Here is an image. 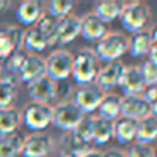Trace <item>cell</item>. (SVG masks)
Returning a JSON list of instances; mask_svg holds the SVG:
<instances>
[{"instance_id":"obj_23","label":"cell","mask_w":157,"mask_h":157,"mask_svg":"<svg viewBox=\"0 0 157 157\" xmlns=\"http://www.w3.org/2000/svg\"><path fill=\"white\" fill-rule=\"evenodd\" d=\"M120 105H122V96L118 95H105L103 100L100 101L98 105V113L100 118L110 120V122H115L117 118L120 117Z\"/></svg>"},{"instance_id":"obj_37","label":"cell","mask_w":157,"mask_h":157,"mask_svg":"<svg viewBox=\"0 0 157 157\" xmlns=\"http://www.w3.org/2000/svg\"><path fill=\"white\" fill-rule=\"evenodd\" d=\"M81 157H103V154L100 152V150H96V149H91V150H88V152H86L85 155H81Z\"/></svg>"},{"instance_id":"obj_1","label":"cell","mask_w":157,"mask_h":157,"mask_svg":"<svg viewBox=\"0 0 157 157\" xmlns=\"http://www.w3.org/2000/svg\"><path fill=\"white\" fill-rule=\"evenodd\" d=\"M128 51V39L120 32H106L93 49L96 59L105 63H115Z\"/></svg>"},{"instance_id":"obj_15","label":"cell","mask_w":157,"mask_h":157,"mask_svg":"<svg viewBox=\"0 0 157 157\" xmlns=\"http://www.w3.org/2000/svg\"><path fill=\"white\" fill-rule=\"evenodd\" d=\"M44 15V5L41 0H24L19 4L15 17L21 25H34Z\"/></svg>"},{"instance_id":"obj_3","label":"cell","mask_w":157,"mask_h":157,"mask_svg":"<svg viewBox=\"0 0 157 157\" xmlns=\"http://www.w3.org/2000/svg\"><path fill=\"white\" fill-rule=\"evenodd\" d=\"M149 17L150 10L144 2H128V4H123L118 19L125 31L135 34L139 31H144L145 24L149 22Z\"/></svg>"},{"instance_id":"obj_29","label":"cell","mask_w":157,"mask_h":157,"mask_svg":"<svg viewBox=\"0 0 157 157\" xmlns=\"http://www.w3.org/2000/svg\"><path fill=\"white\" fill-rule=\"evenodd\" d=\"M71 133L75 135V139L79 140V142L90 144L91 142V137H93V117L85 115L83 120L75 127V130H73Z\"/></svg>"},{"instance_id":"obj_13","label":"cell","mask_w":157,"mask_h":157,"mask_svg":"<svg viewBox=\"0 0 157 157\" xmlns=\"http://www.w3.org/2000/svg\"><path fill=\"white\" fill-rule=\"evenodd\" d=\"M123 69H125V64H123V63H120V61L106 63L103 68L98 69V75H96L95 85L98 86L101 91H105V90H113L115 86H118Z\"/></svg>"},{"instance_id":"obj_30","label":"cell","mask_w":157,"mask_h":157,"mask_svg":"<svg viewBox=\"0 0 157 157\" xmlns=\"http://www.w3.org/2000/svg\"><path fill=\"white\" fill-rule=\"evenodd\" d=\"M15 95H17V86L12 83L0 81V110L10 108V105L15 100Z\"/></svg>"},{"instance_id":"obj_6","label":"cell","mask_w":157,"mask_h":157,"mask_svg":"<svg viewBox=\"0 0 157 157\" xmlns=\"http://www.w3.org/2000/svg\"><path fill=\"white\" fill-rule=\"evenodd\" d=\"M24 125L32 132H42L51 125L52 106L42 103H29L24 110Z\"/></svg>"},{"instance_id":"obj_10","label":"cell","mask_w":157,"mask_h":157,"mask_svg":"<svg viewBox=\"0 0 157 157\" xmlns=\"http://www.w3.org/2000/svg\"><path fill=\"white\" fill-rule=\"evenodd\" d=\"M120 115L133 120V122H140V120H144L145 117L150 115V106L144 100L142 95L123 96L122 105H120Z\"/></svg>"},{"instance_id":"obj_14","label":"cell","mask_w":157,"mask_h":157,"mask_svg":"<svg viewBox=\"0 0 157 157\" xmlns=\"http://www.w3.org/2000/svg\"><path fill=\"white\" fill-rule=\"evenodd\" d=\"M79 31H81V19L79 17L68 15V17L61 19L58 24V29H56L54 44H59V46L69 44L79 36Z\"/></svg>"},{"instance_id":"obj_25","label":"cell","mask_w":157,"mask_h":157,"mask_svg":"<svg viewBox=\"0 0 157 157\" xmlns=\"http://www.w3.org/2000/svg\"><path fill=\"white\" fill-rule=\"evenodd\" d=\"M21 123V113L15 108H4L0 110V137L12 135L19 128Z\"/></svg>"},{"instance_id":"obj_31","label":"cell","mask_w":157,"mask_h":157,"mask_svg":"<svg viewBox=\"0 0 157 157\" xmlns=\"http://www.w3.org/2000/svg\"><path fill=\"white\" fill-rule=\"evenodd\" d=\"M140 68V73H142V78H144V83L145 86H155L157 85V66L152 64L150 61H145Z\"/></svg>"},{"instance_id":"obj_26","label":"cell","mask_w":157,"mask_h":157,"mask_svg":"<svg viewBox=\"0 0 157 157\" xmlns=\"http://www.w3.org/2000/svg\"><path fill=\"white\" fill-rule=\"evenodd\" d=\"M22 144L24 139L19 133L0 137V157H15L17 154H21Z\"/></svg>"},{"instance_id":"obj_9","label":"cell","mask_w":157,"mask_h":157,"mask_svg":"<svg viewBox=\"0 0 157 157\" xmlns=\"http://www.w3.org/2000/svg\"><path fill=\"white\" fill-rule=\"evenodd\" d=\"M24 31L17 25L0 27V61H5L15 51H21Z\"/></svg>"},{"instance_id":"obj_22","label":"cell","mask_w":157,"mask_h":157,"mask_svg":"<svg viewBox=\"0 0 157 157\" xmlns=\"http://www.w3.org/2000/svg\"><path fill=\"white\" fill-rule=\"evenodd\" d=\"M150 48H152V37H150V31L147 29L132 34V37L128 39V51L133 58L149 54Z\"/></svg>"},{"instance_id":"obj_12","label":"cell","mask_w":157,"mask_h":157,"mask_svg":"<svg viewBox=\"0 0 157 157\" xmlns=\"http://www.w3.org/2000/svg\"><path fill=\"white\" fill-rule=\"evenodd\" d=\"M27 93H29V98L32 100V103L49 105V101L56 96V83L44 75L42 78L29 83Z\"/></svg>"},{"instance_id":"obj_17","label":"cell","mask_w":157,"mask_h":157,"mask_svg":"<svg viewBox=\"0 0 157 157\" xmlns=\"http://www.w3.org/2000/svg\"><path fill=\"white\" fill-rule=\"evenodd\" d=\"M106 25L96 17L95 14H86L85 17L81 19V31H79V36L86 39V41H100L103 36L106 34Z\"/></svg>"},{"instance_id":"obj_4","label":"cell","mask_w":157,"mask_h":157,"mask_svg":"<svg viewBox=\"0 0 157 157\" xmlns=\"http://www.w3.org/2000/svg\"><path fill=\"white\" fill-rule=\"evenodd\" d=\"M83 113L78 106L73 103V100L68 101H61L52 108V120L51 123L59 130H64V132H73L75 127L78 125L83 120Z\"/></svg>"},{"instance_id":"obj_38","label":"cell","mask_w":157,"mask_h":157,"mask_svg":"<svg viewBox=\"0 0 157 157\" xmlns=\"http://www.w3.org/2000/svg\"><path fill=\"white\" fill-rule=\"evenodd\" d=\"M150 37H152V44L157 46V25L152 29V31H150Z\"/></svg>"},{"instance_id":"obj_28","label":"cell","mask_w":157,"mask_h":157,"mask_svg":"<svg viewBox=\"0 0 157 157\" xmlns=\"http://www.w3.org/2000/svg\"><path fill=\"white\" fill-rule=\"evenodd\" d=\"M58 24L59 21L56 17H52V15L49 14H44L41 19H39V22L36 25L39 27V31L42 32V34L48 37L49 41V46H54V39H56V29H58Z\"/></svg>"},{"instance_id":"obj_16","label":"cell","mask_w":157,"mask_h":157,"mask_svg":"<svg viewBox=\"0 0 157 157\" xmlns=\"http://www.w3.org/2000/svg\"><path fill=\"white\" fill-rule=\"evenodd\" d=\"M46 75V59H42L39 54H27L24 64L19 73V81L32 83L36 79L42 78Z\"/></svg>"},{"instance_id":"obj_32","label":"cell","mask_w":157,"mask_h":157,"mask_svg":"<svg viewBox=\"0 0 157 157\" xmlns=\"http://www.w3.org/2000/svg\"><path fill=\"white\" fill-rule=\"evenodd\" d=\"M125 157H154V149L145 144H133L130 145V149L127 150Z\"/></svg>"},{"instance_id":"obj_36","label":"cell","mask_w":157,"mask_h":157,"mask_svg":"<svg viewBox=\"0 0 157 157\" xmlns=\"http://www.w3.org/2000/svg\"><path fill=\"white\" fill-rule=\"evenodd\" d=\"M59 157H78L75 152H71L69 149H64V147H61V150H59Z\"/></svg>"},{"instance_id":"obj_5","label":"cell","mask_w":157,"mask_h":157,"mask_svg":"<svg viewBox=\"0 0 157 157\" xmlns=\"http://www.w3.org/2000/svg\"><path fill=\"white\" fill-rule=\"evenodd\" d=\"M73 71V54L66 49L54 51L46 59V76L52 81H64Z\"/></svg>"},{"instance_id":"obj_11","label":"cell","mask_w":157,"mask_h":157,"mask_svg":"<svg viewBox=\"0 0 157 157\" xmlns=\"http://www.w3.org/2000/svg\"><path fill=\"white\" fill-rule=\"evenodd\" d=\"M118 86L122 88V91L125 96L142 95L147 86H145V83H144V78H142V73H140L139 66H125Z\"/></svg>"},{"instance_id":"obj_40","label":"cell","mask_w":157,"mask_h":157,"mask_svg":"<svg viewBox=\"0 0 157 157\" xmlns=\"http://www.w3.org/2000/svg\"><path fill=\"white\" fill-rule=\"evenodd\" d=\"M154 157H157V149H155V150H154Z\"/></svg>"},{"instance_id":"obj_33","label":"cell","mask_w":157,"mask_h":157,"mask_svg":"<svg viewBox=\"0 0 157 157\" xmlns=\"http://www.w3.org/2000/svg\"><path fill=\"white\" fill-rule=\"evenodd\" d=\"M142 96L150 106V115L157 117V85L145 88V91L142 93Z\"/></svg>"},{"instance_id":"obj_18","label":"cell","mask_w":157,"mask_h":157,"mask_svg":"<svg viewBox=\"0 0 157 157\" xmlns=\"http://www.w3.org/2000/svg\"><path fill=\"white\" fill-rule=\"evenodd\" d=\"M22 48L27 52H32V54H37V52H42L46 48H49V41L41 31H39L37 25L27 29L24 32V39H22Z\"/></svg>"},{"instance_id":"obj_2","label":"cell","mask_w":157,"mask_h":157,"mask_svg":"<svg viewBox=\"0 0 157 157\" xmlns=\"http://www.w3.org/2000/svg\"><path fill=\"white\" fill-rule=\"evenodd\" d=\"M96 75H98V59L93 49H81L76 56H73L71 76L78 86L95 83Z\"/></svg>"},{"instance_id":"obj_39","label":"cell","mask_w":157,"mask_h":157,"mask_svg":"<svg viewBox=\"0 0 157 157\" xmlns=\"http://www.w3.org/2000/svg\"><path fill=\"white\" fill-rule=\"evenodd\" d=\"M9 5H10V4H9L7 0H0V12L5 10V9H9Z\"/></svg>"},{"instance_id":"obj_24","label":"cell","mask_w":157,"mask_h":157,"mask_svg":"<svg viewBox=\"0 0 157 157\" xmlns=\"http://www.w3.org/2000/svg\"><path fill=\"white\" fill-rule=\"evenodd\" d=\"M113 137V122L100 117H93V137L91 142L96 145H105L112 140Z\"/></svg>"},{"instance_id":"obj_35","label":"cell","mask_w":157,"mask_h":157,"mask_svg":"<svg viewBox=\"0 0 157 157\" xmlns=\"http://www.w3.org/2000/svg\"><path fill=\"white\" fill-rule=\"evenodd\" d=\"M103 157H125V152H122L118 149H112V150L103 154Z\"/></svg>"},{"instance_id":"obj_21","label":"cell","mask_w":157,"mask_h":157,"mask_svg":"<svg viewBox=\"0 0 157 157\" xmlns=\"http://www.w3.org/2000/svg\"><path fill=\"white\" fill-rule=\"evenodd\" d=\"M135 132H137V122L125 117H120L113 122V137L118 144H130L135 140Z\"/></svg>"},{"instance_id":"obj_27","label":"cell","mask_w":157,"mask_h":157,"mask_svg":"<svg viewBox=\"0 0 157 157\" xmlns=\"http://www.w3.org/2000/svg\"><path fill=\"white\" fill-rule=\"evenodd\" d=\"M73 9H75V2H69V0H51L48 4V14L56 17L58 21L71 15Z\"/></svg>"},{"instance_id":"obj_19","label":"cell","mask_w":157,"mask_h":157,"mask_svg":"<svg viewBox=\"0 0 157 157\" xmlns=\"http://www.w3.org/2000/svg\"><path fill=\"white\" fill-rule=\"evenodd\" d=\"M122 9L123 2H120V0H103L95 5L91 14H95L103 24H106V22H113L115 19H118Z\"/></svg>"},{"instance_id":"obj_7","label":"cell","mask_w":157,"mask_h":157,"mask_svg":"<svg viewBox=\"0 0 157 157\" xmlns=\"http://www.w3.org/2000/svg\"><path fill=\"white\" fill-rule=\"evenodd\" d=\"M105 93L95 85H85V86H78V90L75 91V98H73V103L81 110L83 115H90L93 113L96 108H98L100 101L103 100Z\"/></svg>"},{"instance_id":"obj_8","label":"cell","mask_w":157,"mask_h":157,"mask_svg":"<svg viewBox=\"0 0 157 157\" xmlns=\"http://www.w3.org/2000/svg\"><path fill=\"white\" fill-rule=\"evenodd\" d=\"M52 142L51 135L42 132H36L32 135H29L27 139H24L21 154L24 157H48L52 150Z\"/></svg>"},{"instance_id":"obj_20","label":"cell","mask_w":157,"mask_h":157,"mask_svg":"<svg viewBox=\"0 0 157 157\" xmlns=\"http://www.w3.org/2000/svg\"><path fill=\"white\" fill-rule=\"evenodd\" d=\"M137 144H149L157 140V117L149 115L144 120L137 122V132H135Z\"/></svg>"},{"instance_id":"obj_34","label":"cell","mask_w":157,"mask_h":157,"mask_svg":"<svg viewBox=\"0 0 157 157\" xmlns=\"http://www.w3.org/2000/svg\"><path fill=\"white\" fill-rule=\"evenodd\" d=\"M149 59L147 61H150L152 64H155L157 66V46L155 44H152V48H150V51H149Z\"/></svg>"}]
</instances>
